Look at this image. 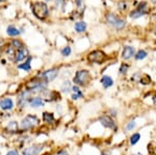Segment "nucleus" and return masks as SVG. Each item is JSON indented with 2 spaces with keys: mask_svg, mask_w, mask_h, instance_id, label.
I'll return each instance as SVG.
<instances>
[{
  "mask_svg": "<svg viewBox=\"0 0 156 155\" xmlns=\"http://www.w3.org/2000/svg\"><path fill=\"white\" fill-rule=\"evenodd\" d=\"M31 11L32 14L40 20H44L45 18H47L49 15V9L45 2L37 1L31 4Z\"/></svg>",
  "mask_w": 156,
  "mask_h": 155,
  "instance_id": "nucleus-1",
  "label": "nucleus"
},
{
  "mask_svg": "<svg viewBox=\"0 0 156 155\" xmlns=\"http://www.w3.org/2000/svg\"><path fill=\"white\" fill-rule=\"evenodd\" d=\"M40 124V120L34 114H27L23 119L21 120L20 123V128L23 131H28L30 129L37 127Z\"/></svg>",
  "mask_w": 156,
  "mask_h": 155,
  "instance_id": "nucleus-2",
  "label": "nucleus"
},
{
  "mask_svg": "<svg viewBox=\"0 0 156 155\" xmlns=\"http://www.w3.org/2000/svg\"><path fill=\"white\" fill-rule=\"evenodd\" d=\"M90 79H92V76L87 70H79L75 74L73 81L78 86H87L90 83Z\"/></svg>",
  "mask_w": 156,
  "mask_h": 155,
  "instance_id": "nucleus-3",
  "label": "nucleus"
},
{
  "mask_svg": "<svg viewBox=\"0 0 156 155\" xmlns=\"http://www.w3.org/2000/svg\"><path fill=\"white\" fill-rule=\"evenodd\" d=\"M106 21L108 24H110L114 28L118 29V30L123 29L125 27V25H126V22H125L124 20L121 19L120 17L115 16V15L112 14V12L106 15Z\"/></svg>",
  "mask_w": 156,
  "mask_h": 155,
  "instance_id": "nucleus-4",
  "label": "nucleus"
},
{
  "mask_svg": "<svg viewBox=\"0 0 156 155\" xmlns=\"http://www.w3.org/2000/svg\"><path fill=\"white\" fill-rule=\"evenodd\" d=\"M87 59L90 62H95V64H102L106 61V54L101 50H94V51L90 52L87 55Z\"/></svg>",
  "mask_w": 156,
  "mask_h": 155,
  "instance_id": "nucleus-5",
  "label": "nucleus"
},
{
  "mask_svg": "<svg viewBox=\"0 0 156 155\" xmlns=\"http://www.w3.org/2000/svg\"><path fill=\"white\" fill-rule=\"evenodd\" d=\"M57 76H58V69L53 68V69H49V70H47V71L43 72V73L40 74L37 77L43 79V80H45L46 82H51V81H53Z\"/></svg>",
  "mask_w": 156,
  "mask_h": 155,
  "instance_id": "nucleus-6",
  "label": "nucleus"
},
{
  "mask_svg": "<svg viewBox=\"0 0 156 155\" xmlns=\"http://www.w3.org/2000/svg\"><path fill=\"white\" fill-rule=\"evenodd\" d=\"M44 149V146L42 144H34L29 147H26L22 151V155H39Z\"/></svg>",
  "mask_w": 156,
  "mask_h": 155,
  "instance_id": "nucleus-7",
  "label": "nucleus"
},
{
  "mask_svg": "<svg viewBox=\"0 0 156 155\" xmlns=\"http://www.w3.org/2000/svg\"><path fill=\"white\" fill-rule=\"evenodd\" d=\"M31 96H32V94L30 93L29 91H27V90H25V91L22 92L18 97V103H17L18 106L21 107V108H23V107H25L26 105H28L29 100L31 99Z\"/></svg>",
  "mask_w": 156,
  "mask_h": 155,
  "instance_id": "nucleus-8",
  "label": "nucleus"
},
{
  "mask_svg": "<svg viewBox=\"0 0 156 155\" xmlns=\"http://www.w3.org/2000/svg\"><path fill=\"white\" fill-rule=\"evenodd\" d=\"M99 121L100 123L102 124V126H104L105 128H108V129H117V124H115V122L112 120V118L110 116H106V114H104V116H101L99 118Z\"/></svg>",
  "mask_w": 156,
  "mask_h": 155,
  "instance_id": "nucleus-9",
  "label": "nucleus"
},
{
  "mask_svg": "<svg viewBox=\"0 0 156 155\" xmlns=\"http://www.w3.org/2000/svg\"><path fill=\"white\" fill-rule=\"evenodd\" d=\"M29 56V52L27 50L26 47H23L21 49H18L16 51V55H15L14 62H23L27 57Z\"/></svg>",
  "mask_w": 156,
  "mask_h": 155,
  "instance_id": "nucleus-10",
  "label": "nucleus"
},
{
  "mask_svg": "<svg viewBox=\"0 0 156 155\" xmlns=\"http://www.w3.org/2000/svg\"><path fill=\"white\" fill-rule=\"evenodd\" d=\"M15 106L14 100L9 97H4L0 100V108L3 109V111H12Z\"/></svg>",
  "mask_w": 156,
  "mask_h": 155,
  "instance_id": "nucleus-11",
  "label": "nucleus"
},
{
  "mask_svg": "<svg viewBox=\"0 0 156 155\" xmlns=\"http://www.w3.org/2000/svg\"><path fill=\"white\" fill-rule=\"evenodd\" d=\"M28 105H30V107H32V108H39V107L45 105V100L40 96L31 97V99L29 100Z\"/></svg>",
  "mask_w": 156,
  "mask_h": 155,
  "instance_id": "nucleus-12",
  "label": "nucleus"
},
{
  "mask_svg": "<svg viewBox=\"0 0 156 155\" xmlns=\"http://www.w3.org/2000/svg\"><path fill=\"white\" fill-rule=\"evenodd\" d=\"M135 54V49L134 47L132 46H126L124 47V49H123V53H122V57L125 59V61H128V59H130L131 57Z\"/></svg>",
  "mask_w": 156,
  "mask_h": 155,
  "instance_id": "nucleus-13",
  "label": "nucleus"
},
{
  "mask_svg": "<svg viewBox=\"0 0 156 155\" xmlns=\"http://www.w3.org/2000/svg\"><path fill=\"white\" fill-rule=\"evenodd\" d=\"M42 119H43V122L46 124H53L54 121H55V118H54V114L53 112H50V111H44L42 114Z\"/></svg>",
  "mask_w": 156,
  "mask_h": 155,
  "instance_id": "nucleus-14",
  "label": "nucleus"
},
{
  "mask_svg": "<svg viewBox=\"0 0 156 155\" xmlns=\"http://www.w3.org/2000/svg\"><path fill=\"white\" fill-rule=\"evenodd\" d=\"M71 91L73 92V94L71 96L73 100H78V99H80V98L83 97V93H82L81 90L79 89V86H73Z\"/></svg>",
  "mask_w": 156,
  "mask_h": 155,
  "instance_id": "nucleus-15",
  "label": "nucleus"
},
{
  "mask_svg": "<svg viewBox=\"0 0 156 155\" xmlns=\"http://www.w3.org/2000/svg\"><path fill=\"white\" fill-rule=\"evenodd\" d=\"M101 83H102V86L104 89H108V87L114 86V80H112V78L110 76H108V75H104V76L101 78Z\"/></svg>",
  "mask_w": 156,
  "mask_h": 155,
  "instance_id": "nucleus-16",
  "label": "nucleus"
},
{
  "mask_svg": "<svg viewBox=\"0 0 156 155\" xmlns=\"http://www.w3.org/2000/svg\"><path fill=\"white\" fill-rule=\"evenodd\" d=\"M32 57L31 56H28L27 57V59L25 61L23 64H20L18 66V68L20 70H23L25 72H29L30 70H31V65H30V62H31Z\"/></svg>",
  "mask_w": 156,
  "mask_h": 155,
  "instance_id": "nucleus-17",
  "label": "nucleus"
},
{
  "mask_svg": "<svg viewBox=\"0 0 156 155\" xmlns=\"http://www.w3.org/2000/svg\"><path fill=\"white\" fill-rule=\"evenodd\" d=\"M6 130L9 132H12V133H16L17 131L19 130V124L17 121H11L9 122L6 126Z\"/></svg>",
  "mask_w": 156,
  "mask_h": 155,
  "instance_id": "nucleus-18",
  "label": "nucleus"
},
{
  "mask_svg": "<svg viewBox=\"0 0 156 155\" xmlns=\"http://www.w3.org/2000/svg\"><path fill=\"white\" fill-rule=\"evenodd\" d=\"M6 33L9 34V37H18L20 36L21 31H20L17 27H15L14 25H9L6 28Z\"/></svg>",
  "mask_w": 156,
  "mask_h": 155,
  "instance_id": "nucleus-19",
  "label": "nucleus"
},
{
  "mask_svg": "<svg viewBox=\"0 0 156 155\" xmlns=\"http://www.w3.org/2000/svg\"><path fill=\"white\" fill-rule=\"evenodd\" d=\"M87 25L84 21H78L75 23L74 28H75V30H76V32L81 33V32H84L87 30Z\"/></svg>",
  "mask_w": 156,
  "mask_h": 155,
  "instance_id": "nucleus-20",
  "label": "nucleus"
},
{
  "mask_svg": "<svg viewBox=\"0 0 156 155\" xmlns=\"http://www.w3.org/2000/svg\"><path fill=\"white\" fill-rule=\"evenodd\" d=\"M60 89H62V92L65 94L67 93H70L72 90V86H71V82H70L69 80H65L64 83L62 84V86H60Z\"/></svg>",
  "mask_w": 156,
  "mask_h": 155,
  "instance_id": "nucleus-21",
  "label": "nucleus"
},
{
  "mask_svg": "<svg viewBox=\"0 0 156 155\" xmlns=\"http://www.w3.org/2000/svg\"><path fill=\"white\" fill-rule=\"evenodd\" d=\"M146 12H147L142 11V9H136L135 11L130 12V17H131L132 19H137V18H140L142 16H144Z\"/></svg>",
  "mask_w": 156,
  "mask_h": 155,
  "instance_id": "nucleus-22",
  "label": "nucleus"
},
{
  "mask_svg": "<svg viewBox=\"0 0 156 155\" xmlns=\"http://www.w3.org/2000/svg\"><path fill=\"white\" fill-rule=\"evenodd\" d=\"M11 45L12 47H14L16 50H18V49H21V48H23L24 46V44H23V42L21 41V40H19V39H14L11 42Z\"/></svg>",
  "mask_w": 156,
  "mask_h": 155,
  "instance_id": "nucleus-23",
  "label": "nucleus"
},
{
  "mask_svg": "<svg viewBox=\"0 0 156 155\" xmlns=\"http://www.w3.org/2000/svg\"><path fill=\"white\" fill-rule=\"evenodd\" d=\"M16 51H17V50L15 49L14 47L12 46V45H9V46L6 48V54H7V56H9L11 59H12V61H14L15 55H16Z\"/></svg>",
  "mask_w": 156,
  "mask_h": 155,
  "instance_id": "nucleus-24",
  "label": "nucleus"
},
{
  "mask_svg": "<svg viewBox=\"0 0 156 155\" xmlns=\"http://www.w3.org/2000/svg\"><path fill=\"white\" fill-rule=\"evenodd\" d=\"M148 53L145 51V50H140V51H137V53L134 54V58L136 59V61H142V59H145L146 57H147Z\"/></svg>",
  "mask_w": 156,
  "mask_h": 155,
  "instance_id": "nucleus-25",
  "label": "nucleus"
},
{
  "mask_svg": "<svg viewBox=\"0 0 156 155\" xmlns=\"http://www.w3.org/2000/svg\"><path fill=\"white\" fill-rule=\"evenodd\" d=\"M140 133H133L131 136V137H130V144L133 146V145H135L138 141H140Z\"/></svg>",
  "mask_w": 156,
  "mask_h": 155,
  "instance_id": "nucleus-26",
  "label": "nucleus"
},
{
  "mask_svg": "<svg viewBox=\"0 0 156 155\" xmlns=\"http://www.w3.org/2000/svg\"><path fill=\"white\" fill-rule=\"evenodd\" d=\"M71 52H72V49H71V47L70 46H67V47H64V48L62 49V51H60V53H62V56H69L70 54H71Z\"/></svg>",
  "mask_w": 156,
  "mask_h": 155,
  "instance_id": "nucleus-27",
  "label": "nucleus"
},
{
  "mask_svg": "<svg viewBox=\"0 0 156 155\" xmlns=\"http://www.w3.org/2000/svg\"><path fill=\"white\" fill-rule=\"evenodd\" d=\"M135 126H136V123H135L134 121H130V122H128L127 125H126V129H127V131H131V130H133Z\"/></svg>",
  "mask_w": 156,
  "mask_h": 155,
  "instance_id": "nucleus-28",
  "label": "nucleus"
},
{
  "mask_svg": "<svg viewBox=\"0 0 156 155\" xmlns=\"http://www.w3.org/2000/svg\"><path fill=\"white\" fill-rule=\"evenodd\" d=\"M120 74H126L127 73V71H128V66L127 65H125V64H123L122 66L120 67Z\"/></svg>",
  "mask_w": 156,
  "mask_h": 155,
  "instance_id": "nucleus-29",
  "label": "nucleus"
},
{
  "mask_svg": "<svg viewBox=\"0 0 156 155\" xmlns=\"http://www.w3.org/2000/svg\"><path fill=\"white\" fill-rule=\"evenodd\" d=\"M119 9L120 11H125V9H127V3L125 1H122V2H120L119 3Z\"/></svg>",
  "mask_w": 156,
  "mask_h": 155,
  "instance_id": "nucleus-30",
  "label": "nucleus"
},
{
  "mask_svg": "<svg viewBox=\"0 0 156 155\" xmlns=\"http://www.w3.org/2000/svg\"><path fill=\"white\" fill-rule=\"evenodd\" d=\"M6 155H19V152L17 150H11L6 153Z\"/></svg>",
  "mask_w": 156,
  "mask_h": 155,
  "instance_id": "nucleus-31",
  "label": "nucleus"
},
{
  "mask_svg": "<svg viewBox=\"0 0 156 155\" xmlns=\"http://www.w3.org/2000/svg\"><path fill=\"white\" fill-rule=\"evenodd\" d=\"M55 155H69V153H68V151H66V150H59Z\"/></svg>",
  "mask_w": 156,
  "mask_h": 155,
  "instance_id": "nucleus-32",
  "label": "nucleus"
},
{
  "mask_svg": "<svg viewBox=\"0 0 156 155\" xmlns=\"http://www.w3.org/2000/svg\"><path fill=\"white\" fill-rule=\"evenodd\" d=\"M74 1H75V3H76V5L78 7H80V6L82 5V3H83L84 0H74Z\"/></svg>",
  "mask_w": 156,
  "mask_h": 155,
  "instance_id": "nucleus-33",
  "label": "nucleus"
},
{
  "mask_svg": "<svg viewBox=\"0 0 156 155\" xmlns=\"http://www.w3.org/2000/svg\"><path fill=\"white\" fill-rule=\"evenodd\" d=\"M65 0H56V2H55V4H56V6H59L62 5V3H64Z\"/></svg>",
  "mask_w": 156,
  "mask_h": 155,
  "instance_id": "nucleus-34",
  "label": "nucleus"
},
{
  "mask_svg": "<svg viewBox=\"0 0 156 155\" xmlns=\"http://www.w3.org/2000/svg\"><path fill=\"white\" fill-rule=\"evenodd\" d=\"M153 103H154V105H156V94L154 95V97H153Z\"/></svg>",
  "mask_w": 156,
  "mask_h": 155,
  "instance_id": "nucleus-35",
  "label": "nucleus"
},
{
  "mask_svg": "<svg viewBox=\"0 0 156 155\" xmlns=\"http://www.w3.org/2000/svg\"><path fill=\"white\" fill-rule=\"evenodd\" d=\"M132 155H143L142 153H135V154H132Z\"/></svg>",
  "mask_w": 156,
  "mask_h": 155,
  "instance_id": "nucleus-36",
  "label": "nucleus"
},
{
  "mask_svg": "<svg viewBox=\"0 0 156 155\" xmlns=\"http://www.w3.org/2000/svg\"><path fill=\"white\" fill-rule=\"evenodd\" d=\"M151 1H152L153 3H156V0H151Z\"/></svg>",
  "mask_w": 156,
  "mask_h": 155,
  "instance_id": "nucleus-37",
  "label": "nucleus"
},
{
  "mask_svg": "<svg viewBox=\"0 0 156 155\" xmlns=\"http://www.w3.org/2000/svg\"><path fill=\"white\" fill-rule=\"evenodd\" d=\"M6 0H0V2H5Z\"/></svg>",
  "mask_w": 156,
  "mask_h": 155,
  "instance_id": "nucleus-38",
  "label": "nucleus"
},
{
  "mask_svg": "<svg viewBox=\"0 0 156 155\" xmlns=\"http://www.w3.org/2000/svg\"><path fill=\"white\" fill-rule=\"evenodd\" d=\"M45 1H46V2H48V1H52V0H45Z\"/></svg>",
  "mask_w": 156,
  "mask_h": 155,
  "instance_id": "nucleus-39",
  "label": "nucleus"
},
{
  "mask_svg": "<svg viewBox=\"0 0 156 155\" xmlns=\"http://www.w3.org/2000/svg\"><path fill=\"white\" fill-rule=\"evenodd\" d=\"M155 34H156V31H155Z\"/></svg>",
  "mask_w": 156,
  "mask_h": 155,
  "instance_id": "nucleus-40",
  "label": "nucleus"
}]
</instances>
